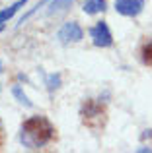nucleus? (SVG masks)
I'll list each match as a JSON object with an SVG mask.
<instances>
[{
    "label": "nucleus",
    "instance_id": "4468645a",
    "mask_svg": "<svg viewBox=\"0 0 152 153\" xmlns=\"http://www.w3.org/2000/svg\"><path fill=\"white\" fill-rule=\"evenodd\" d=\"M4 72V64H2V60H0V74Z\"/></svg>",
    "mask_w": 152,
    "mask_h": 153
},
{
    "label": "nucleus",
    "instance_id": "f03ea898",
    "mask_svg": "<svg viewBox=\"0 0 152 153\" xmlns=\"http://www.w3.org/2000/svg\"><path fill=\"white\" fill-rule=\"evenodd\" d=\"M80 120L86 128L94 132H102L107 124V108L102 101L86 99L80 107Z\"/></svg>",
    "mask_w": 152,
    "mask_h": 153
},
{
    "label": "nucleus",
    "instance_id": "6e6552de",
    "mask_svg": "<svg viewBox=\"0 0 152 153\" xmlns=\"http://www.w3.org/2000/svg\"><path fill=\"white\" fill-rule=\"evenodd\" d=\"M74 4V0H53L51 2V8L47 10V14L53 16V14H61V12H66L70 6Z\"/></svg>",
    "mask_w": 152,
    "mask_h": 153
},
{
    "label": "nucleus",
    "instance_id": "423d86ee",
    "mask_svg": "<svg viewBox=\"0 0 152 153\" xmlns=\"http://www.w3.org/2000/svg\"><path fill=\"white\" fill-rule=\"evenodd\" d=\"M26 4H27V0H16L14 4L6 6L2 12H0V31H4V23H6L8 19L14 18V14H16V12H18L22 6H26Z\"/></svg>",
    "mask_w": 152,
    "mask_h": 153
},
{
    "label": "nucleus",
    "instance_id": "ddd939ff",
    "mask_svg": "<svg viewBox=\"0 0 152 153\" xmlns=\"http://www.w3.org/2000/svg\"><path fill=\"white\" fill-rule=\"evenodd\" d=\"M0 143H2V122H0Z\"/></svg>",
    "mask_w": 152,
    "mask_h": 153
},
{
    "label": "nucleus",
    "instance_id": "9d476101",
    "mask_svg": "<svg viewBox=\"0 0 152 153\" xmlns=\"http://www.w3.org/2000/svg\"><path fill=\"white\" fill-rule=\"evenodd\" d=\"M45 85H47V91L49 93H53V91H57L59 87H61V74H49L45 76Z\"/></svg>",
    "mask_w": 152,
    "mask_h": 153
},
{
    "label": "nucleus",
    "instance_id": "20e7f679",
    "mask_svg": "<svg viewBox=\"0 0 152 153\" xmlns=\"http://www.w3.org/2000/svg\"><path fill=\"white\" fill-rule=\"evenodd\" d=\"M57 39L62 45H74V43H80L84 39V29L76 22H66L65 25L59 29Z\"/></svg>",
    "mask_w": 152,
    "mask_h": 153
},
{
    "label": "nucleus",
    "instance_id": "0eeeda50",
    "mask_svg": "<svg viewBox=\"0 0 152 153\" xmlns=\"http://www.w3.org/2000/svg\"><path fill=\"white\" fill-rule=\"evenodd\" d=\"M84 14L94 16V14H102L107 10V0H86L84 2Z\"/></svg>",
    "mask_w": 152,
    "mask_h": 153
},
{
    "label": "nucleus",
    "instance_id": "9b49d317",
    "mask_svg": "<svg viewBox=\"0 0 152 153\" xmlns=\"http://www.w3.org/2000/svg\"><path fill=\"white\" fill-rule=\"evenodd\" d=\"M141 60L144 66H152V39L146 41L141 49Z\"/></svg>",
    "mask_w": 152,
    "mask_h": 153
},
{
    "label": "nucleus",
    "instance_id": "f257e3e1",
    "mask_svg": "<svg viewBox=\"0 0 152 153\" xmlns=\"http://www.w3.org/2000/svg\"><path fill=\"white\" fill-rule=\"evenodd\" d=\"M55 136H57V128L43 114L26 118L20 128V142L27 149H41V147L49 146L55 140Z\"/></svg>",
    "mask_w": 152,
    "mask_h": 153
},
{
    "label": "nucleus",
    "instance_id": "7ed1b4c3",
    "mask_svg": "<svg viewBox=\"0 0 152 153\" xmlns=\"http://www.w3.org/2000/svg\"><path fill=\"white\" fill-rule=\"evenodd\" d=\"M90 39L96 47L99 49H107V47L113 45V35H111V29L107 25V22H98L96 25L90 27Z\"/></svg>",
    "mask_w": 152,
    "mask_h": 153
},
{
    "label": "nucleus",
    "instance_id": "1a4fd4ad",
    "mask_svg": "<svg viewBox=\"0 0 152 153\" xmlns=\"http://www.w3.org/2000/svg\"><path fill=\"white\" fill-rule=\"evenodd\" d=\"M12 95H14V97L18 99V103H20V105H23V107H27V108L33 107V103L29 101V97H27V95L23 93L22 85H12Z\"/></svg>",
    "mask_w": 152,
    "mask_h": 153
},
{
    "label": "nucleus",
    "instance_id": "39448f33",
    "mask_svg": "<svg viewBox=\"0 0 152 153\" xmlns=\"http://www.w3.org/2000/svg\"><path fill=\"white\" fill-rule=\"evenodd\" d=\"M115 10L125 18H137L144 10V0H115Z\"/></svg>",
    "mask_w": 152,
    "mask_h": 153
},
{
    "label": "nucleus",
    "instance_id": "f8f14e48",
    "mask_svg": "<svg viewBox=\"0 0 152 153\" xmlns=\"http://www.w3.org/2000/svg\"><path fill=\"white\" fill-rule=\"evenodd\" d=\"M45 4H47V0H41V2H39L37 6H33V8H31V10H29V12H27V14H26V16H22V19H20V23H18V25H22V23H26V19L29 18V16L33 14L35 10H39V8H41V6H45Z\"/></svg>",
    "mask_w": 152,
    "mask_h": 153
}]
</instances>
